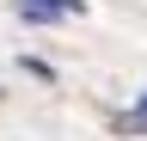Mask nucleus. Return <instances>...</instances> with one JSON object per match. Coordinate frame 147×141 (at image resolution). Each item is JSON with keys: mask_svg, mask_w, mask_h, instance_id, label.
<instances>
[{"mask_svg": "<svg viewBox=\"0 0 147 141\" xmlns=\"http://www.w3.org/2000/svg\"><path fill=\"white\" fill-rule=\"evenodd\" d=\"M18 12L25 19H37V25H49V19H80V0H18Z\"/></svg>", "mask_w": 147, "mask_h": 141, "instance_id": "obj_1", "label": "nucleus"}, {"mask_svg": "<svg viewBox=\"0 0 147 141\" xmlns=\"http://www.w3.org/2000/svg\"><path fill=\"white\" fill-rule=\"evenodd\" d=\"M129 129H147V92H141V111L129 117Z\"/></svg>", "mask_w": 147, "mask_h": 141, "instance_id": "obj_2", "label": "nucleus"}]
</instances>
